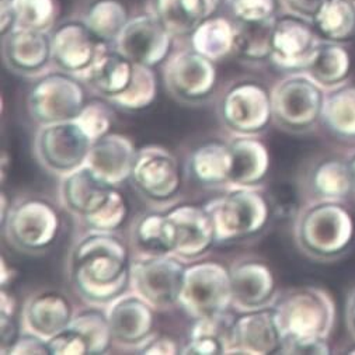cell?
<instances>
[{
  "instance_id": "7dc6e473",
  "label": "cell",
  "mask_w": 355,
  "mask_h": 355,
  "mask_svg": "<svg viewBox=\"0 0 355 355\" xmlns=\"http://www.w3.org/2000/svg\"><path fill=\"white\" fill-rule=\"evenodd\" d=\"M10 355H46L49 354L46 340L34 333L20 334L15 345L9 351Z\"/></svg>"
},
{
  "instance_id": "7a4b0ae2",
  "label": "cell",
  "mask_w": 355,
  "mask_h": 355,
  "mask_svg": "<svg viewBox=\"0 0 355 355\" xmlns=\"http://www.w3.org/2000/svg\"><path fill=\"white\" fill-rule=\"evenodd\" d=\"M354 236V216L343 201L318 198L301 211L295 223L298 246L318 260H333L344 254Z\"/></svg>"
},
{
  "instance_id": "f907efd6",
  "label": "cell",
  "mask_w": 355,
  "mask_h": 355,
  "mask_svg": "<svg viewBox=\"0 0 355 355\" xmlns=\"http://www.w3.org/2000/svg\"><path fill=\"white\" fill-rule=\"evenodd\" d=\"M16 315H17V300L8 289V286H2V291H0V316L16 318Z\"/></svg>"
},
{
  "instance_id": "ee69618b",
  "label": "cell",
  "mask_w": 355,
  "mask_h": 355,
  "mask_svg": "<svg viewBox=\"0 0 355 355\" xmlns=\"http://www.w3.org/2000/svg\"><path fill=\"white\" fill-rule=\"evenodd\" d=\"M279 354L295 355H327L331 354L329 338H300L285 340Z\"/></svg>"
},
{
  "instance_id": "1f68e13d",
  "label": "cell",
  "mask_w": 355,
  "mask_h": 355,
  "mask_svg": "<svg viewBox=\"0 0 355 355\" xmlns=\"http://www.w3.org/2000/svg\"><path fill=\"white\" fill-rule=\"evenodd\" d=\"M318 34L338 44L355 38V0H327L313 20Z\"/></svg>"
},
{
  "instance_id": "d6a6232c",
  "label": "cell",
  "mask_w": 355,
  "mask_h": 355,
  "mask_svg": "<svg viewBox=\"0 0 355 355\" xmlns=\"http://www.w3.org/2000/svg\"><path fill=\"white\" fill-rule=\"evenodd\" d=\"M311 187L320 200L347 198L354 193L348 162L330 157L318 163L311 173Z\"/></svg>"
},
{
  "instance_id": "7402d4cb",
  "label": "cell",
  "mask_w": 355,
  "mask_h": 355,
  "mask_svg": "<svg viewBox=\"0 0 355 355\" xmlns=\"http://www.w3.org/2000/svg\"><path fill=\"white\" fill-rule=\"evenodd\" d=\"M233 305L241 311H254L270 306L275 297V277L261 261L248 260L230 270Z\"/></svg>"
},
{
  "instance_id": "f6af8a7d",
  "label": "cell",
  "mask_w": 355,
  "mask_h": 355,
  "mask_svg": "<svg viewBox=\"0 0 355 355\" xmlns=\"http://www.w3.org/2000/svg\"><path fill=\"white\" fill-rule=\"evenodd\" d=\"M327 0H279L286 15L313 23Z\"/></svg>"
},
{
  "instance_id": "ffe728a7",
  "label": "cell",
  "mask_w": 355,
  "mask_h": 355,
  "mask_svg": "<svg viewBox=\"0 0 355 355\" xmlns=\"http://www.w3.org/2000/svg\"><path fill=\"white\" fill-rule=\"evenodd\" d=\"M108 320L114 341L124 345H142L155 329V311L139 295H121L112 302Z\"/></svg>"
},
{
  "instance_id": "7bdbcfd3",
  "label": "cell",
  "mask_w": 355,
  "mask_h": 355,
  "mask_svg": "<svg viewBox=\"0 0 355 355\" xmlns=\"http://www.w3.org/2000/svg\"><path fill=\"white\" fill-rule=\"evenodd\" d=\"M46 343L51 355H89L86 338L72 327L65 329Z\"/></svg>"
},
{
  "instance_id": "277c9868",
  "label": "cell",
  "mask_w": 355,
  "mask_h": 355,
  "mask_svg": "<svg viewBox=\"0 0 355 355\" xmlns=\"http://www.w3.org/2000/svg\"><path fill=\"white\" fill-rule=\"evenodd\" d=\"M204 207L212 218L216 243L252 238L267 226L271 216L268 198L256 187H236Z\"/></svg>"
},
{
  "instance_id": "ab89813d",
  "label": "cell",
  "mask_w": 355,
  "mask_h": 355,
  "mask_svg": "<svg viewBox=\"0 0 355 355\" xmlns=\"http://www.w3.org/2000/svg\"><path fill=\"white\" fill-rule=\"evenodd\" d=\"M16 26L49 33L56 20L55 0H12Z\"/></svg>"
},
{
  "instance_id": "f5cc1de1",
  "label": "cell",
  "mask_w": 355,
  "mask_h": 355,
  "mask_svg": "<svg viewBox=\"0 0 355 355\" xmlns=\"http://www.w3.org/2000/svg\"><path fill=\"white\" fill-rule=\"evenodd\" d=\"M345 323L348 333L355 340V288L349 292L345 305Z\"/></svg>"
},
{
  "instance_id": "52a82bcc",
  "label": "cell",
  "mask_w": 355,
  "mask_h": 355,
  "mask_svg": "<svg viewBox=\"0 0 355 355\" xmlns=\"http://www.w3.org/2000/svg\"><path fill=\"white\" fill-rule=\"evenodd\" d=\"M86 105V93L75 75L52 72L40 78L30 89L27 108L41 125L73 121Z\"/></svg>"
},
{
  "instance_id": "60d3db41",
  "label": "cell",
  "mask_w": 355,
  "mask_h": 355,
  "mask_svg": "<svg viewBox=\"0 0 355 355\" xmlns=\"http://www.w3.org/2000/svg\"><path fill=\"white\" fill-rule=\"evenodd\" d=\"M75 121L94 142L96 139L110 134L112 127V111L107 104L93 100L86 103Z\"/></svg>"
},
{
  "instance_id": "603a6c76",
  "label": "cell",
  "mask_w": 355,
  "mask_h": 355,
  "mask_svg": "<svg viewBox=\"0 0 355 355\" xmlns=\"http://www.w3.org/2000/svg\"><path fill=\"white\" fill-rule=\"evenodd\" d=\"M72 320V304L68 297L58 291H44L34 295L24 308L27 329L46 341L68 329Z\"/></svg>"
},
{
  "instance_id": "b9f144b4",
  "label": "cell",
  "mask_w": 355,
  "mask_h": 355,
  "mask_svg": "<svg viewBox=\"0 0 355 355\" xmlns=\"http://www.w3.org/2000/svg\"><path fill=\"white\" fill-rule=\"evenodd\" d=\"M275 0H230V9L238 21H263L275 17Z\"/></svg>"
},
{
  "instance_id": "e575fe53",
  "label": "cell",
  "mask_w": 355,
  "mask_h": 355,
  "mask_svg": "<svg viewBox=\"0 0 355 355\" xmlns=\"http://www.w3.org/2000/svg\"><path fill=\"white\" fill-rule=\"evenodd\" d=\"M135 242L149 254H173L175 227L167 214H146L137 222Z\"/></svg>"
},
{
  "instance_id": "30bf717a",
  "label": "cell",
  "mask_w": 355,
  "mask_h": 355,
  "mask_svg": "<svg viewBox=\"0 0 355 355\" xmlns=\"http://www.w3.org/2000/svg\"><path fill=\"white\" fill-rule=\"evenodd\" d=\"M222 123L239 135H257L274 120L271 93L256 82L232 86L219 107Z\"/></svg>"
},
{
  "instance_id": "9c48e42d",
  "label": "cell",
  "mask_w": 355,
  "mask_h": 355,
  "mask_svg": "<svg viewBox=\"0 0 355 355\" xmlns=\"http://www.w3.org/2000/svg\"><path fill=\"white\" fill-rule=\"evenodd\" d=\"M186 266L170 254H148L131 263V284L156 309L179 304Z\"/></svg>"
},
{
  "instance_id": "74e56055",
  "label": "cell",
  "mask_w": 355,
  "mask_h": 355,
  "mask_svg": "<svg viewBox=\"0 0 355 355\" xmlns=\"http://www.w3.org/2000/svg\"><path fill=\"white\" fill-rule=\"evenodd\" d=\"M78 330L89 344V355H98L108 351L114 341L108 315L98 309H87L73 318L71 326Z\"/></svg>"
},
{
  "instance_id": "681fc988",
  "label": "cell",
  "mask_w": 355,
  "mask_h": 355,
  "mask_svg": "<svg viewBox=\"0 0 355 355\" xmlns=\"http://www.w3.org/2000/svg\"><path fill=\"white\" fill-rule=\"evenodd\" d=\"M19 337L20 330L16 318L0 316V352L9 354Z\"/></svg>"
},
{
  "instance_id": "d590c367",
  "label": "cell",
  "mask_w": 355,
  "mask_h": 355,
  "mask_svg": "<svg viewBox=\"0 0 355 355\" xmlns=\"http://www.w3.org/2000/svg\"><path fill=\"white\" fill-rule=\"evenodd\" d=\"M128 20L127 9L118 0H96L85 16V24L105 44L116 40Z\"/></svg>"
},
{
  "instance_id": "4dcf8cb0",
  "label": "cell",
  "mask_w": 355,
  "mask_h": 355,
  "mask_svg": "<svg viewBox=\"0 0 355 355\" xmlns=\"http://www.w3.org/2000/svg\"><path fill=\"white\" fill-rule=\"evenodd\" d=\"M322 121L338 139H355V86L343 85L326 93Z\"/></svg>"
},
{
  "instance_id": "836d02e7",
  "label": "cell",
  "mask_w": 355,
  "mask_h": 355,
  "mask_svg": "<svg viewBox=\"0 0 355 355\" xmlns=\"http://www.w3.org/2000/svg\"><path fill=\"white\" fill-rule=\"evenodd\" d=\"M277 17L263 21L236 20V48L234 53L248 61H266L271 56L272 35Z\"/></svg>"
},
{
  "instance_id": "3957f363",
  "label": "cell",
  "mask_w": 355,
  "mask_h": 355,
  "mask_svg": "<svg viewBox=\"0 0 355 355\" xmlns=\"http://www.w3.org/2000/svg\"><path fill=\"white\" fill-rule=\"evenodd\" d=\"M285 340L329 338L336 324V302L319 286L288 291L274 305ZM282 341V343H284Z\"/></svg>"
},
{
  "instance_id": "ba28073f",
  "label": "cell",
  "mask_w": 355,
  "mask_h": 355,
  "mask_svg": "<svg viewBox=\"0 0 355 355\" xmlns=\"http://www.w3.org/2000/svg\"><path fill=\"white\" fill-rule=\"evenodd\" d=\"M6 238L21 252L49 249L61 230L58 209L44 198H26L10 208L3 223Z\"/></svg>"
},
{
  "instance_id": "83f0119b",
  "label": "cell",
  "mask_w": 355,
  "mask_h": 355,
  "mask_svg": "<svg viewBox=\"0 0 355 355\" xmlns=\"http://www.w3.org/2000/svg\"><path fill=\"white\" fill-rule=\"evenodd\" d=\"M351 67L349 52L343 44L322 40L305 72L329 92L347 83Z\"/></svg>"
},
{
  "instance_id": "d4e9b609",
  "label": "cell",
  "mask_w": 355,
  "mask_h": 355,
  "mask_svg": "<svg viewBox=\"0 0 355 355\" xmlns=\"http://www.w3.org/2000/svg\"><path fill=\"white\" fill-rule=\"evenodd\" d=\"M134 72V64L120 51L108 49L104 44L92 65L80 76L105 98L127 89Z\"/></svg>"
},
{
  "instance_id": "5bb4252c",
  "label": "cell",
  "mask_w": 355,
  "mask_h": 355,
  "mask_svg": "<svg viewBox=\"0 0 355 355\" xmlns=\"http://www.w3.org/2000/svg\"><path fill=\"white\" fill-rule=\"evenodd\" d=\"M322 40L312 23L286 15L277 19L270 61L281 71L305 72Z\"/></svg>"
},
{
  "instance_id": "4316f807",
  "label": "cell",
  "mask_w": 355,
  "mask_h": 355,
  "mask_svg": "<svg viewBox=\"0 0 355 355\" xmlns=\"http://www.w3.org/2000/svg\"><path fill=\"white\" fill-rule=\"evenodd\" d=\"M219 0H155V16L173 37L191 35L212 17Z\"/></svg>"
},
{
  "instance_id": "816d5d0a",
  "label": "cell",
  "mask_w": 355,
  "mask_h": 355,
  "mask_svg": "<svg viewBox=\"0 0 355 355\" xmlns=\"http://www.w3.org/2000/svg\"><path fill=\"white\" fill-rule=\"evenodd\" d=\"M16 26L15 12L12 0H2V26H0V31H2V37L9 34Z\"/></svg>"
},
{
  "instance_id": "ac0fdd59",
  "label": "cell",
  "mask_w": 355,
  "mask_h": 355,
  "mask_svg": "<svg viewBox=\"0 0 355 355\" xmlns=\"http://www.w3.org/2000/svg\"><path fill=\"white\" fill-rule=\"evenodd\" d=\"M282 341L284 337L274 306L248 311L236 318L233 354H279Z\"/></svg>"
},
{
  "instance_id": "bcb514c9",
  "label": "cell",
  "mask_w": 355,
  "mask_h": 355,
  "mask_svg": "<svg viewBox=\"0 0 355 355\" xmlns=\"http://www.w3.org/2000/svg\"><path fill=\"white\" fill-rule=\"evenodd\" d=\"M182 354L184 355H220L226 354L225 344L209 336H198L190 337L189 344L182 348Z\"/></svg>"
},
{
  "instance_id": "9f6ffc18",
  "label": "cell",
  "mask_w": 355,
  "mask_h": 355,
  "mask_svg": "<svg viewBox=\"0 0 355 355\" xmlns=\"http://www.w3.org/2000/svg\"><path fill=\"white\" fill-rule=\"evenodd\" d=\"M348 166H349V173H351L352 187H354V193H355V153L349 157V160H348Z\"/></svg>"
},
{
  "instance_id": "c3c4849f",
  "label": "cell",
  "mask_w": 355,
  "mask_h": 355,
  "mask_svg": "<svg viewBox=\"0 0 355 355\" xmlns=\"http://www.w3.org/2000/svg\"><path fill=\"white\" fill-rule=\"evenodd\" d=\"M141 354L144 355H175L182 354V349L177 344V341L170 336H156L150 340H148L141 347Z\"/></svg>"
},
{
  "instance_id": "5b68a950",
  "label": "cell",
  "mask_w": 355,
  "mask_h": 355,
  "mask_svg": "<svg viewBox=\"0 0 355 355\" xmlns=\"http://www.w3.org/2000/svg\"><path fill=\"white\" fill-rule=\"evenodd\" d=\"M326 93L306 72L288 75L271 93L274 121L291 132L312 130L322 121Z\"/></svg>"
},
{
  "instance_id": "44dd1931",
  "label": "cell",
  "mask_w": 355,
  "mask_h": 355,
  "mask_svg": "<svg viewBox=\"0 0 355 355\" xmlns=\"http://www.w3.org/2000/svg\"><path fill=\"white\" fill-rule=\"evenodd\" d=\"M3 38V59L17 73H40L52 61V41L45 31L15 27Z\"/></svg>"
},
{
  "instance_id": "db71d44e",
  "label": "cell",
  "mask_w": 355,
  "mask_h": 355,
  "mask_svg": "<svg viewBox=\"0 0 355 355\" xmlns=\"http://www.w3.org/2000/svg\"><path fill=\"white\" fill-rule=\"evenodd\" d=\"M0 270H2V275H0V284H2V286H9L13 282V279H16L17 272L3 256H2V259H0Z\"/></svg>"
},
{
  "instance_id": "9a60e30c",
  "label": "cell",
  "mask_w": 355,
  "mask_h": 355,
  "mask_svg": "<svg viewBox=\"0 0 355 355\" xmlns=\"http://www.w3.org/2000/svg\"><path fill=\"white\" fill-rule=\"evenodd\" d=\"M215 62L196 52L183 51L168 56L164 68L167 90L184 101H200L207 98L216 86Z\"/></svg>"
},
{
  "instance_id": "2e32d148",
  "label": "cell",
  "mask_w": 355,
  "mask_h": 355,
  "mask_svg": "<svg viewBox=\"0 0 355 355\" xmlns=\"http://www.w3.org/2000/svg\"><path fill=\"white\" fill-rule=\"evenodd\" d=\"M167 216L175 227L173 254L179 259H200L216 243L215 226L205 207L177 205L167 212Z\"/></svg>"
},
{
  "instance_id": "f546056e",
  "label": "cell",
  "mask_w": 355,
  "mask_h": 355,
  "mask_svg": "<svg viewBox=\"0 0 355 355\" xmlns=\"http://www.w3.org/2000/svg\"><path fill=\"white\" fill-rule=\"evenodd\" d=\"M190 40L196 52L218 62L234 52L236 26L225 17L212 16L196 28Z\"/></svg>"
},
{
  "instance_id": "f35d334b",
  "label": "cell",
  "mask_w": 355,
  "mask_h": 355,
  "mask_svg": "<svg viewBox=\"0 0 355 355\" xmlns=\"http://www.w3.org/2000/svg\"><path fill=\"white\" fill-rule=\"evenodd\" d=\"M128 214L130 205L127 198L116 187H112L104 204L85 216L83 220L93 232L114 233L125 223Z\"/></svg>"
},
{
  "instance_id": "7c38bea8",
  "label": "cell",
  "mask_w": 355,
  "mask_h": 355,
  "mask_svg": "<svg viewBox=\"0 0 355 355\" xmlns=\"http://www.w3.org/2000/svg\"><path fill=\"white\" fill-rule=\"evenodd\" d=\"M131 179L139 193L156 202L170 201L183 186L179 160L168 149L159 145L138 149Z\"/></svg>"
},
{
  "instance_id": "f1b7e54d",
  "label": "cell",
  "mask_w": 355,
  "mask_h": 355,
  "mask_svg": "<svg viewBox=\"0 0 355 355\" xmlns=\"http://www.w3.org/2000/svg\"><path fill=\"white\" fill-rule=\"evenodd\" d=\"M232 164L230 146L219 141L200 145L190 157L191 174L202 186L230 184Z\"/></svg>"
},
{
  "instance_id": "e0dca14e",
  "label": "cell",
  "mask_w": 355,
  "mask_h": 355,
  "mask_svg": "<svg viewBox=\"0 0 355 355\" xmlns=\"http://www.w3.org/2000/svg\"><path fill=\"white\" fill-rule=\"evenodd\" d=\"M52 62L64 72L82 75L94 61L101 42L85 21H68L52 35Z\"/></svg>"
},
{
  "instance_id": "d6986e66",
  "label": "cell",
  "mask_w": 355,
  "mask_h": 355,
  "mask_svg": "<svg viewBox=\"0 0 355 355\" xmlns=\"http://www.w3.org/2000/svg\"><path fill=\"white\" fill-rule=\"evenodd\" d=\"M138 149L123 134H107L92 145L86 164L108 184L116 187L132 175Z\"/></svg>"
},
{
  "instance_id": "cb8c5ba5",
  "label": "cell",
  "mask_w": 355,
  "mask_h": 355,
  "mask_svg": "<svg viewBox=\"0 0 355 355\" xmlns=\"http://www.w3.org/2000/svg\"><path fill=\"white\" fill-rule=\"evenodd\" d=\"M229 146L233 159L230 184L236 187H257L261 184L271 167L268 148L254 135H239Z\"/></svg>"
},
{
  "instance_id": "11a10c76",
  "label": "cell",
  "mask_w": 355,
  "mask_h": 355,
  "mask_svg": "<svg viewBox=\"0 0 355 355\" xmlns=\"http://www.w3.org/2000/svg\"><path fill=\"white\" fill-rule=\"evenodd\" d=\"M0 200H2V225H3L12 207H10V202H9V197L5 191H2V197H0Z\"/></svg>"
},
{
  "instance_id": "8992f818",
  "label": "cell",
  "mask_w": 355,
  "mask_h": 355,
  "mask_svg": "<svg viewBox=\"0 0 355 355\" xmlns=\"http://www.w3.org/2000/svg\"><path fill=\"white\" fill-rule=\"evenodd\" d=\"M177 305L194 319L229 311L233 305L230 271L218 261L189 266Z\"/></svg>"
},
{
  "instance_id": "4fadbf2b",
  "label": "cell",
  "mask_w": 355,
  "mask_h": 355,
  "mask_svg": "<svg viewBox=\"0 0 355 355\" xmlns=\"http://www.w3.org/2000/svg\"><path fill=\"white\" fill-rule=\"evenodd\" d=\"M173 35L155 15L130 19L114 41L115 49L132 64L155 68L170 56Z\"/></svg>"
},
{
  "instance_id": "8d00e7d4",
  "label": "cell",
  "mask_w": 355,
  "mask_h": 355,
  "mask_svg": "<svg viewBox=\"0 0 355 355\" xmlns=\"http://www.w3.org/2000/svg\"><path fill=\"white\" fill-rule=\"evenodd\" d=\"M157 96V79L153 68L134 64V72L130 85L120 94L107 100L125 111H139L148 108Z\"/></svg>"
},
{
  "instance_id": "8fae6325",
  "label": "cell",
  "mask_w": 355,
  "mask_h": 355,
  "mask_svg": "<svg viewBox=\"0 0 355 355\" xmlns=\"http://www.w3.org/2000/svg\"><path fill=\"white\" fill-rule=\"evenodd\" d=\"M93 141L73 121L42 125L35 150L41 164L55 174H69L85 166Z\"/></svg>"
},
{
  "instance_id": "6da1fadb",
  "label": "cell",
  "mask_w": 355,
  "mask_h": 355,
  "mask_svg": "<svg viewBox=\"0 0 355 355\" xmlns=\"http://www.w3.org/2000/svg\"><path fill=\"white\" fill-rule=\"evenodd\" d=\"M71 279L80 297L92 304L114 302L131 284V263L125 243L112 233L93 232L71 257Z\"/></svg>"
},
{
  "instance_id": "484cf974",
  "label": "cell",
  "mask_w": 355,
  "mask_h": 355,
  "mask_svg": "<svg viewBox=\"0 0 355 355\" xmlns=\"http://www.w3.org/2000/svg\"><path fill=\"white\" fill-rule=\"evenodd\" d=\"M112 187L85 164L67 174L61 189L62 201L71 212L85 218L104 204Z\"/></svg>"
}]
</instances>
